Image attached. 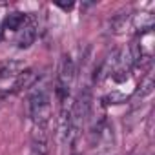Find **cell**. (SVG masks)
<instances>
[{
  "label": "cell",
  "instance_id": "1",
  "mask_svg": "<svg viewBox=\"0 0 155 155\" xmlns=\"http://www.w3.org/2000/svg\"><path fill=\"white\" fill-rule=\"evenodd\" d=\"M29 117L33 126L48 128L51 119V93L46 88L35 90L29 97Z\"/></svg>",
  "mask_w": 155,
  "mask_h": 155
},
{
  "label": "cell",
  "instance_id": "2",
  "mask_svg": "<svg viewBox=\"0 0 155 155\" xmlns=\"http://www.w3.org/2000/svg\"><path fill=\"white\" fill-rule=\"evenodd\" d=\"M75 62L69 55H64L62 57V62H60V69H58V79H57V95L60 97V101H68L69 97V91L73 88V82H75Z\"/></svg>",
  "mask_w": 155,
  "mask_h": 155
},
{
  "label": "cell",
  "instance_id": "3",
  "mask_svg": "<svg viewBox=\"0 0 155 155\" xmlns=\"http://www.w3.org/2000/svg\"><path fill=\"white\" fill-rule=\"evenodd\" d=\"M26 69V64L22 60H6L0 64V81H9V79H15V77H18L22 71Z\"/></svg>",
  "mask_w": 155,
  "mask_h": 155
},
{
  "label": "cell",
  "instance_id": "4",
  "mask_svg": "<svg viewBox=\"0 0 155 155\" xmlns=\"http://www.w3.org/2000/svg\"><path fill=\"white\" fill-rule=\"evenodd\" d=\"M37 79H38V73H37L35 69H24L18 77H15V79H13V88H11V90H13V91L29 90V88L35 86Z\"/></svg>",
  "mask_w": 155,
  "mask_h": 155
},
{
  "label": "cell",
  "instance_id": "5",
  "mask_svg": "<svg viewBox=\"0 0 155 155\" xmlns=\"http://www.w3.org/2000/svg\"><path fill=\"white\" fill-rule=\"evenodd\" d=\"M35 40H37V28H35V24H33V22H26V24L18 29V33H17V46H18L20 49H26V48H29Z\"/></svg>",
  "mask_w": 155,
  "mask_h": 155
},
{
  "label": "cell",
  "instance_id": "6",
  "mask_svg": "<svg viewBox=\"0 0 155 155\" xmlns=\"http://www.w3.org/2000/svg\"><path fill=\"white\" fill-rule=\"evenodd\" d=\"M153 24H155V20H153V15H150V13H137L131 17V26L139 33H150Z\"/></svg>",
  "mask_w": 155,
  "mask_h": 155
},
{
  "label": "cell",
  "instance_id": "7",
  "mask_svg": "<svg viewBox=\"0 0 155 155\" xmlns=\"http://www.w3.org/2000/svg\"><path fill=\"white\" fill-rule=\"evenodd\" d=\"M26 22H28L26 13L13 11V13H8V15L4 17V20H2V28H4V29H11V31H18Z\"/></svg>",
  "mask_w": 155,
  "mask_h": 155
},
{
  "label": "cell",
  "instance_id": "8",
  "mask_svg": "<svg viewBox=\"0 0 155 155\" xmlns=\"http://www.w3.org/2000/svg\"><path fill=\"white\" fill-rule=\"evenodd\" d=\"M130 24H131V15L130 13H119L111 20V33L120 35L130 28Z\"/></svg>",
  "mask_w": 155,
  "mask_h": 155
},
{
  "label": "cell",
  "instance_id": "9",
  "mask_svg": "<svg viewBox=\"0 0 155 155\" xmlns=\"http://www.w3.org/2000/svg\"><path fill=\"white\" fill-rule=\"evenodd\" d=\"M153 77L151 75H148L146 79L140 82V86H139V90L135 91V97H139V99H142V97H148V95H151L153 93Z\"/></svg>",
  "mask_w": 155,
  "mask_h": 155
},
{
  "label": "cell",
  "instance_id": "10",
  "mask_svg": "<svg viewBox=\"0 0 155 155\" xmlns=\"http://www.w3.org/2000/svg\"><path fill=\"white\" fill-rule=\"evenodd\" d=\"M128 101V97L124 95V93H120V91H111V93H108V95H104L102 97V102L104 104H122V102H126Z\"/></svg>",
  "mask_w": 155,
  "mask_h": 155
},
{
  "label": "cell",
  "instance_id": "11",
  "mask_svg": "<svg viewBox=\"0 0 155 155\" xmlns=\"http://www.w3.org/2000/svg\"><path fill=\"white\" fill-rule=\"evenodd\" d=\"M57 6H58V8H62V9H71V8H73V4H71V2H69V4H58V2H57Z\"/></svg>",
  "mask_w": 155,
  "mask_h": 155
},
{
  "label": "cell",
  "instance_id": "12",
  "mask_svg": "<svg viewBox=\"0 0 155 155\" xmlns=\"http://www.w3.org/2000/svg\"><path fill=\"white\" fill-rule=\"evenodd\" d=\"M2 35H4V28H2V22H0V40H2Z\"/></svg>",
  "mask_w": 155,
  "mask_h": 155
},
{
  "label": "cell",
  "instance_id": "13",
  "mask_svg": "<svg viewBox=\"0 0 155 155\" xmlns=\"http://www.w3.org/2000/svg\"><path fill=\"white\" fill-rule=\"evenodd\" d=\"M75 155H81V153H75Z\"/></svg>",
  "mask_w": 155,
  "mask_h": 155
}]
</instances>
